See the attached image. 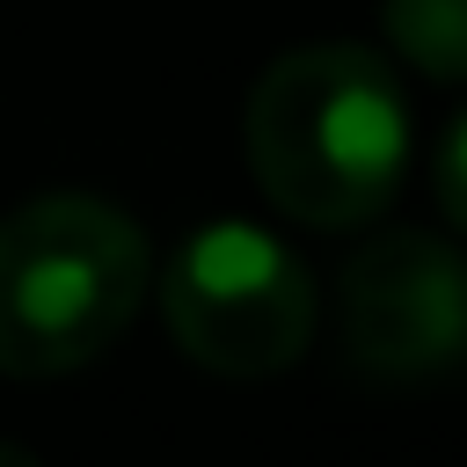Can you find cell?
I'll use <instances>...</instances> for the list:
<instances>
[{
    "label": "cell",
    "mask_w": 467,
    "mask_h": 467,
    "mask_svg": "<svg viewBox=\"0 0 467 467\" xmlns=\"http://www.w3.org/2000/svg\"><path fill=\"white\" fill-rule=\"evenodd\" d=\"M343 365L372 387H438L467 350V270L445 234H372L336 277Z\"/></svg>",
    "instance_id": "4"
},
{
    "label": "cell",
    "mask_w": 467,
    "mask_h": 467,
    "mask_svg": "<svg viewBox=\"0 0 467 467\" xmlns=\"http://www.w3.org/2000/svg\"><path fill=\"white\" fill-rule=\"evenodd\" d=\"M460 153H467V124L452 117V124H445V139H438V175H431V182H438V219H445V226H460V219H467V190H460Z\"/></svg>",
    "instance_id": "6"
},
{
    "label": "cell",
    "mask_w": 467,
    "mask_h": 467,
    "mask_svg": "<svg viewBox=\"0 0 467 467\" xmlns=\"http://www.w3.org/2000/svg\"><path fill=\"white\" fill-rule=\"evenodd\" d=\"M161 321L212 379H270L306 358L321 292L292 241L255 219H204L161 263Z\"/></svg>",
    "instance_id": "3"
},
{
    "label": "cell",
    "mask_w": 467,
    "mask_h": 467,
    "mask_svg": "<svg viewBox=\"0 0 467 467\" xmlns=\"http://www.w3.org/2000/svg\"><path fill=\"white\" fill-rule=\"evenodd\" d=\"M379 22H387V44L438 88L467 73V0H387Z\"/></svg>",
    "instance_id": "5"
},
{
    "label": "cell",
    "mask_w": 467,
    "mask_h": 467,
    "mask_svg": "<svg viewBox=\"0 0 467 467\" xmlns=\"http://www.w3.org/2000/svg\"><path fill=\"white\" fill-rule=\"evenodd\" d=\"M153 248L131 212L88 190L29 197L0 219V372L58 379L95 365L146 306Z\"/></svg>",
    "instance_id": "2"
},
{
    "label": "cell",
    "mask_w": 467,
    "mask_h": 467,
    "mask_svg": "<svg viewBox=\"0 0 467 467\" xmlns=\"http://www.w3.org/2000/svg\"><path fill=\"white\" fill-rule=\"evenodd\" d=\"M409 88L372 44H299L248 95V168L299 226H365L409 175Z\"/></svg>",
    "instance_id": "1"
},
{
    "label": "cell",
    "mask_w": 467,
    "mask_h": 467,
    "mask_svg": "<svg viewBox=\"0 0 467 467\" xmlns=\"http://www.w3.org/2000/svg\"><path fill=\"white\" fill-rule=\"evenodd\" d=\"M0 467H44V460H36V452H22V445H7V438H0Z\"/></svg>",
    "instance_id": "7"
}]
</instances>
